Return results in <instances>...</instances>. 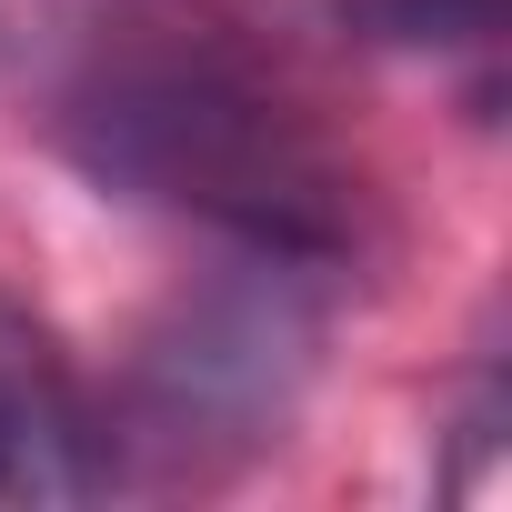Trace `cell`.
Returning <instances> with one entry per match:
<instances>
[{"label": "cell", "instance_id": "6da1fadb", "mask_svg": "<svg viewBox=\"0 0 512 512\" xmlns=\"http://www.w3.org/2000/svg\"><path fill=\"white\" fill-rule=\"evenodd\" d=\"M31 51L41 121L91 181L221 231L251 262L312 272L352 251V171L231 21L191 0H61Z\"/></svg>", "mask_w": 512, "mask_h": 512}, {"label": "cell", "instance_id": "7a4b0ae2", "mask_svg": "<svg viewBox=\"0 0 512 512\" xmlns=\"http://www.w3.org/2000/svg\"><path fill=\"white\" fill-rule=\"evenodd\" d=\"M302 372V312H292V262H262V282L181 302L171 332H151L141 352V402L151 432L191 442V432H231L262 442V422H282Z\"/></svg>", "mask_w": 512, "mask_h": 512}, {"label": "cell", "instance_id": "3957f363", "mask_svg": "<svg viewBox=\"0 0 512 512\" xmlns=\"http://www.w3.org/2000/svg\"><path fill=\"white\" fill-rule=\"evenodd\" d=\"M111 492V432L71 352L0 292V512H71Z\"/></svg>", "mask_w": 512, "mask_h": 512}, {"label": "cell", "instance_id": "277c9868", "mask_svg": "<svg viewBox=\"0 0 512 512\" xmlns=\"http://www.w3.org/2000/svg\"><path fill=\"white\" fill-rule=\"evenodd\" d=\"M362 11L382 31H402V41H432V31H492L502 0H362Z\"/></svg>", "mask_w": 512, "mask_h": 512}]
</instances>
